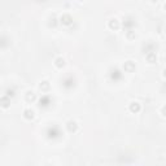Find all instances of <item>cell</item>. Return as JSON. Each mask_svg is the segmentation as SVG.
Wrapping results in <instances>:
<instances>
[{"label": "cell", "instance_id": "1", "mask_svg": "<svg viewBox=\"0 0 166 166\" xmlns=\"http://www.w3.org/2000/svg\"><path fill=\"white\" fill-rule=\"evenodd\" d=\"M60 22H61L62 25H65V26H69V25L73 23V17L70 14H62L61 18H60Z\"/></svg>", "mask_w": 166, "mask_h": 166}, {"label": "cell", "instance_id": "2", "mask_svg": "<svg viewBox=\"0 0 166 166\" xmlns=\"http://www.w3.org/2000/svg\"><path fill=\"white\" fill-rule=\"evenodd\" d=\"M123 69L126 70L127 73H132V71H135V69H136V65H135L134 61H126L123 64Z\"/></svg>", "mask_w": 166, "mask_h": 166}, {"label": "cell", "instance_id": "3", "mask_svg": "<svg viewBox=\"0 0 166 166\" xmlns=\"http://www.w3.org/2000/svg\"><path fill=\"white\" fill-rule=\"evenodd\" d=\"M108 26H109V29H110V30L116 31V30H118L121 25H119V21L117 20V18H112V20L108 22Z\"/></svg>", "mask_w": 166, "mask_h": 166}, {"label": "cell", "instance_id": "4", "mask_svg": "<svg viewBox=\"0 0 166 166\" xmlns=\"http://www.w3.org/2000/svg\"><path fill=\"white\" fill-rule=\"evenodd\" d=\"M145 59L149 64H154V62H157V54H156V52H148L145 54Z\"/></svg>", "mask_w": 166, "mask_h": 166}, {"label": "cell", "instance_id": "5", "mask_svg": "<svg viewBox=\"0 0 166 166\" xmlns=\"http://www.w3.org/2000/svg\"><path fill=\"white\" fill-rule=\"evenodd\" d=\"M66 129L69 132H75L78 130V123L75 121H69L66 123Z\"/></svg>", "mask_w": 166, "mask_h": 166}, {"label": "cell", "instance_id": "6", "mask_svg": "<svg viewBox=\"0 0 166 166\" xmlns=\"http://www.w3.org/2000/svg\"><path fill=\"white\" fill-rule=\"evenodd\" d=\"M23 117H25V119L31 121V119H34V117H35V112H34L33 109H25V110H23Z\"/></svg>", "mask_w": 166, "mask_h": 166}, {"label": "cell", "instance_id": "7", "mask_svg": "<svg viewBox=\"0 0 166 166\" xmlns=\"http://www.w3.org/2000/svg\"><path fill=\"white\" fill-rule=\"evenodd\" d=\"M130 112H132V113H137V112H140V104L137 103V101H132V103H130Z\"/></svg>", "mask_w": 166, "mask_h": 166}, {"label": "cell", "instance_id": "8", "mask_svg": "<svg viewBox=\"0 0 166 166\" xmlns=\"http://www.w3.org/2000/svg\"><path fill=\"white\" fill-rule=\"evenodd\" d=\"M0 105H1L3 108H9L10 99L8 97V96H1V97H0Z\"/></svg>", "mask_w": 166, "mask_h": 166}, {"label": "cell", "instance_id": "9", "mask_svg": "<svg viewBox=\"0 0 166 166\" xmlns=\"http://www.w3.org/2000/svg\"><path fill=\"white\" fill-rule=\"evenodd\" d=\"M25 99H26V101H27V103H34V101L36 100V95L34 92H31V91H29V92L26 93Z\"/></svg>", "mask_w": 166, "mask_h": 166}, {"label": "cell", "instance_id": "10", "mask_svg": "<svg viewBox=\"0 0 166 166\" xmlns=\"http://www.w3.org/2000/svg\"><path fill=\"white\" fill-rule=\"evenodd\" d=\"M54 66L60 67V69H61V67H64L65 66V60L62 59V57H57V59L54 60Z\"/></svg>", "mask_w": 166, "mask_h": 166}, {"label": "cell", "instance_id": "11", "mask_svg": "<svg viewBox=\"0 0 166 166\" xmlns=\"http://www.w3.org/2000/svg\"><path fill=\"white\" fill-rule=\"evenodd\" d=\"M40 90L42 91H48L49 90V82H47V80H43V82L40 83Z\"/></svg>", "mask_w": 166, "mask_h": 166}, {"label": "cell", "instance_id": "12", "mask_svg": "<svg viewBox=\"0 0 166 166\" xmlns=\"http://www.w3.org/2000/svg\"><path fill=\"white\" fill-rule=\"evenodd\" d=\"M126 36H127V38H129V39L135 38V31H134V30H129V31H127V33H126Z\"/></svg>", "mask_w": 166, "mask_h": 166}, {"label": "cell", "instance_id": "13", "mask_svg": "<svg viewBox=\"0 0 166 166\" xmlns=\"http://www.w3.org/2000/svg\"><path fill=\"white\" fill-rule=\"evenodd\" d=\"M152 1H153V3H157V1H158V0H152Z\"/></svg>", "mask_w": 166, "mask_h": 166}, {"label": "cell", "instance_id": "14", "mask_svg": "<svg viewBox=\"0 0 166 166\" xmlns=\"http://www.w3.org/2000/svg\"><path fill=\"white\" fill-rule=\"evenodd\" d=\"M80 1H83V0H80Z\"/></svg>", "mask_w": 166, "mask_h": 166}]
</instances>
